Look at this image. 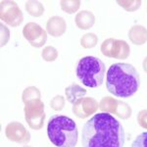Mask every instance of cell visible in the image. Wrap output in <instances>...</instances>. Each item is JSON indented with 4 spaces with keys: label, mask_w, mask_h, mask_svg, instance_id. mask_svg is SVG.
I'll use <instances>...</instances> for the list:
<instances>
[{
    "label": "cell",
    "mask_w": 147,
    "mask_h": 147,
    "mask_svg": "<svg viewBox=\"0 0 147 147\" xmlns=\"http://www.w3.org/2000/svg\"><path fill=\"white\" fill-rule=\"evenodd\" d=\"M47 134L51 143L57 147H75L79 137L74 120L62 115H54L50 118L47 125Z\"/></svg>",
    "instance_id": "obj_3"
},
{
    "label": "cell",
    "mask_w": 147,
    "mask_h": 147,
    "mask_svg": "<svg viewBox=\"0 0 147 147\" xmlns=\"http://www.w3.org/2000/svg\"><path fill=\"white\" fill-rule=\"evenodd\" d=\"M24 147H32V146H28V145H26V146H24Z\"/></svg>",
    "instance_id": "obj_28"
},
{
    "label": "cell",
    "mask_w": 147,
    "mask_h": 147,
    "mask_svg": "<svg viewBox=\"0 0 147 147\" xmlns=\"http://www.w3.org/2000/svg\"><path fill=\"white\" fill-rule=\"evenodd\" d=\"M67 23L65 19L60 16H53L49 18L46 23V32L53 37H60L66 32Z\"/></svg>",
    "instance_id": "obj_11"
},
{
    "label": "cell",
    "mask_w": 147,
    "mask_h": 147,
    "mask_svg": "<svg viewBox=\"0 0 147 147\" xmlns=\"http://www.w3.org/2000/svg\"><path fill=\"white\" fill-rule=\"evenodd\" d=\"M0 19L10 27H19L24 20L23 12L15 1L2 0L0 2Z\"/></svg>",
    "instance_id": "obj_7"
},
{
    "label": "cell",
    "mask_w": 147,
    "mask_h": 147,
    "mask_svg": "<svg viewBox=\"0 0 147 147\" xmlns=\"http://www.w3.org/2000/svg\"><path fill=\"white\" fill-rule=\"evenodd\" d=\"M41 98V92L37 87L35 86H28L24 89L22 94V100L24 103H27L28 101L34 100V99Z\"/></svg>",
    "instance_id": "obj_17"
},
{
    "label": "cell",
    "mask_w": 147,
    "mask_h": 147,
    "mask_svg": "<svg viewBox=\"0 0 147 147\" xmlns=\"http://www.w3.org/2000/svg\"><path fill=\"white\" fill-rule=\"evenodd\" d=\"M61 9L67 14H75L80 9V0H62L59 2Z\"/></svg>",
    "instance_id": "obj_19"
},
{
    "label": "cell",
    "mask_w": 147,
    "mask_h": 147,
    "mask_svg": "<svg viewBox=\"0 0 147 147\" xmlns=\"http://www.w3.org/2000/svg\"><path fill=\"white\" fill-rule=\"evenodd\" d=\"M5 136L12 142L19 144H28L30 141V134L19 122H11L5 127Z\"/></svg>",
    "instance_id": "obj_9"
},
{
    "label": "cell",
    "mask_w": 147,
    "mask_h": 147,
    "mask_svg": "<svg viewBox=\"0 0 147 147\" xmlns=\"http://www.w3.org/2000/svg\"><path fill=\"white\" fill-rule=\"evenodd\" d=\"M136 120L141 127L147 129V109H143V110L139 111L136 116Z\"/></svg>",
    "instance_id": "obj_25"
},
{
    "label": "cell",
    "mask_w": 147,
    "mask_h": 147,
    "mask_svg": "<svg viewBox=\"0 0 147 147\" xmlns=\"http://www.w3.org/2000/svg\"><path fill=\"white\" fill-rule=\"evenodd\" d=\"M140 86V76L134 66L116 63L108 69L106 88L113 95L127 98L136 94Z\"/></svg>",
    "instance_id": "obj_2"
},
{
    "label": "cell",
    "mask_w": 147,
    "mask_h": 147,
    "mask_svg": "<svg viewBox=\"0 0 147 147\" xmlns=\"http://www.w3.org/2000/svg\"><path fill=\"white\" fill-rule=\"evenodd\" d=\"M41 57L46 62H53L58 58V50L53 46H45L41 51Z\"/></svg>",
    "instance_id": "obj_21"
},
{
    "label": "cell",
    "mask_w": 147,
    "mask_h": 147,
    "mask_svg": "<svg viewBox=\"0 0 147 147\" xmlns=\"http://www.w3.org/2000/svg\"><path fill=\"white\" fill-rule=\"evenodd\" d=\"M98 43V36L93 32H87L80 37V45L84 49H90L95 47Z\"/></svg>",
    "instance_id": "obj_18"
},
{
    "label": "cell",
    "mask_w": 147,
    "mask_h": 147,
    "mask_svg": "<svg viewBox=\"0 0 147 147\" xmlns=\"http://www.w3.org/2000/svg\"><path fill=\"white\" fill-rule=\"evenodd\" d=\"M101 53L108 58L125 60L130 54V47L125 40L107 38L101 44Z\"/></svg>",
    "instance_id": "obj_6"
},
{
    "label": "cell",
    "mask_w": 147,
    "mask_h": 147,
    "mask_svg": "<svg viewBox=\"0 0 147 147\" xmlns=\"http://www.w3.org/2000/svg\"><path fill=\"white\" fill-rule=\"evenodd\" d=\"M0 28H1V47H3L7 42L9 41L10 32H9V30L3 25V24L0 25Z\"/></svg>",
    "instance_id": "obj_26"
},
{
    "label": "cell",
    "mask_w": 147,
    "mask_h": 147,
    "mask_svg": "<svg viewBox=\"0 0 147 147\" xmlns=\"http://www.w3.org/2000/svg\"><path fill=\"white\" fill-rule=\"evenodd\" d=\"M105 72V64L94 56L82 58L76 69V74L80 82L90 88L99 87L103 84Z\"/></svg>",
    "instance_id": "obj_4"
},
{
    "label": "cell",
    "mask_w": 147,
    "mask_h": 147,
    "mask_svg": "<svg viewBox=\"0 0 147 147\" xmlns=\"http://www.w3.org/2000/svg\"><path fill=\"white\" fill-rule=\"evenodd\" d=\"M117 3L122 7L123 9H125L127 12H134L138 10L141 6V1L140 0H119L117 1Z\"/></svg>",
    "instance_id": "obj_22"
},
{
    "label": "cell",
    "mask_w": 147,
    "mask_h": 147,
    "mask_svg": "<svg viewBox=\"0 0 147 147\" xmlns=\"http://www.w3.org/2000/svg\"><path fill=\"white\" fill-rule=\"evenodd\" d=\"M65 97L62 95H56L51 99L50 101V107L53 109L54 111H62L64 107H65Z\"/></svg>",
    "instance_id": "obj_23"
},
{
    "label": "cell",
    "mask_w": 147,
    "mask_h": 147,
    "mask_svg": "<svg viewBox=\"0 0 147 147\" xmlns=\"http://www.w3.org/2000/svg\"><path fill=\"white\" fill-rule=\"evenodd\" d=\"M124 144L125 129L111 114H95L82 127V147H124Z\"/></svg>",
    "instance_id": "obj_1"
},
{
    "label": "cell",
    "mask_w": 147,
    "mask_h": 147,
    "mask_svg": "<svg viewBox=\"0 0 147 147\" xmlns=\"http://www.w3.org/2000/svg\"><path fill=\"white\" fill-rule=\"evenodd\" d=\"M23 35L26 40L34 48H40L45 45L47 32L35 23H28L23 28Z\"/></svg>",
    "instance_id": "obj_8"
},
{
    "label": "cell",
    "mask_w": 147,
    "mask_h": 147,
    "mask_svg": "<svg viewBox=\"0 0 147 147\" xmlns=\"http://www.w3.org/2000/svg\"><path fill=\"white\" fill-rule=\"evenodd\" d=\"M25 8L26 11L34 18H39L44 14V6L39 1H27Z\"/></svg>",
    "instance_id": "obj_16"
},
{
    "label": "cell",
    "mask_w": 147,
    "mask_h": 147,
    "mask_svg": "<svg viewBox=\"0 0 147 147\" xmlns=\"http://www.w3.org/2000/svg\"><path fill=\"white\" fill-rule=\"evenodd\" d=\"M129 39L134 45H143L147 42V28L141 25H134L129 30Z\"/></svg>",
    "instance_id": "obj_12"
},
{
    "label": "cell",
    "mask_w": 147,
    "mask_h": 147,
    "mask_svg": "<svg viewBox=\"0 0 147 147\" xmlns=\"http://www.w3.org/2000/svg\"><path fill=\"white\" fill-rule=\"evenodd\" d=\"M142 68H143L144 73L147 74V56L143 59V62H142Z\"/></svg>",
    "instance_id": "obj_27"
},
{
    "label": "cell",
    "mask_w": 147,
    "mask_h": 147,
    "mask_svg": "<svg viewBox=\"0 0 147 147\" xmlns=\"http://www.w3.org/2000/svg\"><path fill=\"white\" fill-rule=\"evenodd\" d=\"M25 120L28 127L34 130H39L43 127L45 120L44 104L40 99L28 101L25 104L24 108Z\"/></svg>",
    "instance_id": "obj_5"
},
{
    "label": "cell",
    "mask_w": 147,
    "mask_h": 147,
    "mask_svg": "<svg viewBox=\"0 0 147 147\" xmlns=\"http://www.w3.org/2000/svg\"><path fill=\"white\" fill-rule=\"evenodd\" d=\"M95 16L94 14L90 11L87 10H82L79 12L76 15L75 18V23L76 26L80 28V30H89L94 26L95 24Z\"/></svg>",
    "instance_id": "obj_13"
},
{
    "label": "cell",
    "mask_w": 147,
    "mask_h": 147,
    "mask_svg": "<svg viewBox=\"0 0 147 147\" xmlns=\"http://www.w3.org/2000/svg\"><path fill=\"white\" fill-rule=\"evenodd\" d=\"M131 113H132L131 108H130V106L129 104L125 103L124 101L119 100L118 108H117V111H116L115 115L122 120H127V119H129V117L131 116Z\"/></svg>",
    "instance_id": "obj_20"
},
{
    "label": "cell",
    "mask_w": 147,
    "mask_h": 147,
    "mask_svg": "<svg viewBox=\"0 0 147 147\" xmlns=\"http://www.w3.org/2000/svg\"><path fill=\"white\" fill-rule=\"evenodd\" d=\"M99 109V103L92 97H82L73 104V113L80 119L93 115Z\"/></svg>",
    "instance_id": "obj_10"
},
{
    "label": "cell",
    "mask_w": 147,
    "mask_h": 147,
    "mask_svg": "<svg viewBox=\"0 0 147 147\" xmlns=\"http://www.w3.org/2000/svg\"><path fill=\"white\" fill-rule=\"evenodd\" d=\"M131 147H147V131L138 134L132 142Z\"/></svg>",
    "instance_id": "obj_24"
},
{
    "label": "cell",
    "mask_w": 147,
    "mask_h": 147,
    "mask_svg": "<svg viewBox=\"0 0 147 147\" xmlns=\"http://www.w3.org/2000/svg\"><path fill=\"white\" fill-rule=\"evenodd\" d=\"M118 103H119V100H116L114 97L104 96L99 103V109L104 113L115 115L118 108Z\"/></svg>",
    "instance_id": "obj_15"
},
{
    "label": "cell",
    "mask_w": 147,
    "mask_h": 147,
    "mask_svg": "<svg viewBox=\"0 0 147 147\" xmlns=\"http://www.w3.org/2000/svg\"><path fill=\"white\" fill-rule=\"evenodd\" d=\"M86 89L84 87L80 86L79 84H73L71 85H69L68 87H66L65 89V94H66V98L70 103H76L79 99L82 98L85 96L86 94Z\"/></svg>",
    "instance_id": "obj_14"
}]
</instances>
